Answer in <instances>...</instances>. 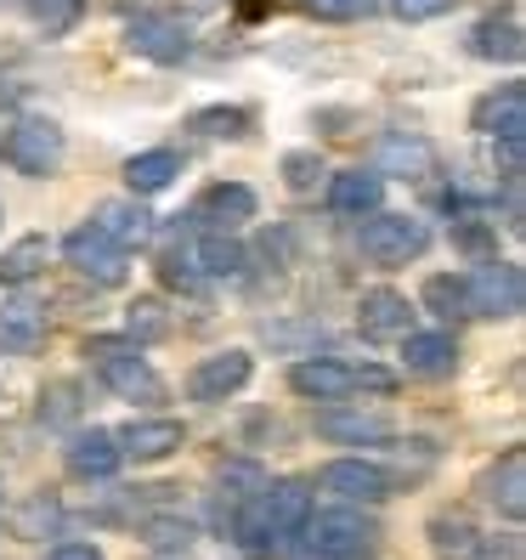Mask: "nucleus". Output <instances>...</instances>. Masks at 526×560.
Here are the masks:
<instances>
[{
    "label": "nucleus",
    "mask_w": 526,
    "mask_h": 560,
    "mask_svg": "<svg viewBox=\"0 0 526 560\" xmlns=\"http://www.w3.org/2000/svg\"><path fill=\"white\" fill-rule=\"evenodd\" d=\"M301 538L323 560H374L379 555V521L363 515V504H335V510H317L312 504Z\"/></svg>",
    "instance_id": "1"
},
{
    "label": "nucleus",
    "mask_w": 526,
    "mask_h": 560,
    "mask_svg": "<svg viewBox=\"0 0 526 560\" xmlns=\"http://www.w3.org/2000/svg\"><path fill=\"white\" fill-rule=\"evenodd\" d=\"M289 385L301 390L306 402H346L356 397V390H374V397H385V390H397V374L374 369V362H335V357H306L289 369Z\"/></svg>",
    "instance_id": "2"
},
{
    "label": "nucleus",
    "mask_w": 526,
    "mask_h": 560,
    "mask_svg": "<svg viewBox=\"0 0 526 560\" xmlns=\"http://www.w3.org/2000/svg\"><path fill=\"white\" fill-rule=\"evenodd\" d=\"M85 357H91L96 380H103L114 397H125V402H164V380H159L153 362L142 357L137 340L96 335V340H85Z\"/></svg>",
    "instance_id": "3"
},
{
    "label": "nucleus",
    "mask_w": 526,
    "mask_h": 560,
    "mask_svg": "<svg viewBox=\"0 0 526 560\" xmlns=\"http://www.w3.org/2000/svg\"><path fill=\"white\" fill-rule=\"evenodd\" d=\"M465 306H470V317H492V323L521 317V306H526L521 267L515 260H499V255H481L465 272Z\"/></svg>",
    "instance_id": "4"
},
{
    "label": "nucleus",
    "mask_w": 526,
    "mask_h": 560,
    "mask_svg": "<svg viewBox=\"0 0 526 560\" xmlns=\"http://www.w3.org/2000/svg\"><path fill=\"white\" fill-rule=\"evenodd\" d=\"M356 244H363V255L374 260V267H408V260H419L424 249H431V226H424L419 215L374 210V215H363Z\"/></svg>",
    "instance_id": "5"
},
{
    "label": "nucleus",
    "mask_w": 526,
    "mask_h": 560,
    "mask_svg": "<svg viewBox=\"0 0 526 560\" xmlns=\"http://www.w3.org/2000/svg\"><path fill=\"white\" fill-rule=\"evenodd\" d=\"M62 159H69V137H62V125L57 119H17L12 125V137H7V164L17 176H35V182H46V176H57L62 171Z\"/></svg>",
    "instance_id": "6"
},
{
    "label": "nucleus",
    "mask_w": 526,
    "mask_h": 560,
    "mask_svg": "<svg viewBox=\"0 0 526 560\" xmlns=\"http://www.w3.org/2000/svg\"><path fill=\"white\" fill-rule=\"evenodd\" d=\"M62 260H69L80 278H91L96 289H119L130 278V249H119L108 233H96L91 221L62 238Z\"/></svg>",
    "instance_id": "7"
},
{
    "label": "nucleus",
    "mask_w": 526,
    "mask_h": 560,
    "mask_svg": "<svg viewBox=\"0 0 526 560\" xmlns=\"http://www.w3.org/2000/svg\"><path fill=\"white\" fill-rule=\"evenodd\" d=\"M312 515V487L306 481H267L255 499V526H260V544H289L301 538V526Z\"/></svg>",
    "instance_id": "8"
},
{
    "label": "nucleus",
    "mask_w": 526,
    "mask_h": 560,
    "mask_svg": "<svg viewBox=\"0 0 526 560\" xmlns=\"http://www.w3.org/2000/svg\"><path fill=\"white\" fill-rule=\"evenodd\" d=\"M317 487L335 492L340 504H385L390 499V470H379L374 458H328L317 470Z\"/></svg>",
    "instance_id": "9"
},
{
    "label": "nucleus",
    "mask_w": 526,
    "mask_h": 560,
    "mask_svg": "<svg viewBox=\"0 0 526 560\" xmlns=\"http://www.w3.org/2000/svg\"><path fill=\"white\" fill-rule=\"evenodd\" d=\"M413 317L419 312L402 289H363V301H356V335L374 346H390V340L413 335Z\"/></svg>",
    "instance_id": "10"
},
{
    "label": "nucleus",
    "mask_w": 526,
    "mask_h": 560,
    "mask_svg": "<svg viewBox=\"0 0 526 560\" xmlns=\"http://www.w3.org/2000/svg\"><path fill=\"white\" fill-rule=\"evenodd\" d=\"M249 374H255V357L249 351H215V357H204L199 369L187 374V397L192 402H226V397H238V390L249 385Z\"/></svg>",
    "instance_id": "11"
},
{
    "label": "nucleus",
    "mask_w": 526,
    "mask_h": 560,
    "mask_svg": "<svg viewBox=\"0 0 526 560\" xmlns=\"http://www.w3.org/2000/svg\"><path fill=\"white\" fill-rule=\"evenodd\" d=\"M476 492H481L487 510H499L504 521H521V515H526V453H521V447L499 453V458L481 470Z\"/></svg>",
    "instance_id": "12"
},
{
    "label": "nucleus",
    "mask_w": 526,
    "mask_h": 560,
    "mask_svg": "<svg viewBox=\"0 0 526 560\" xmlns=\"http://www.w3.org/2000/svg\"><path fill=\"white\" fill-rule=\"evenodd\" d=\"M125 46L137 57H148V62H182L192 51V35H187V23H176V18L142 12V18L125 23Z\"/></svg>",
    "instance_id": "13"
},
{
    "label": "nucleus",
    "mask_w": 526,
    "mask_h": 560,
    "mask_svg": "<svg viewBox=\"0 0 526 560\" xmlns=\"http://www.w3.org/2000/svg\"><path fill=\"white\" fill-rule=\"evenodd\" d=\"M119 453L137 458V465H164L171 453H182L187 442V424L182 419H130L125 431H114Z\"/></svg>",
    "instance_id": "14"
},
{
    "label": "nucleus",
    "mask_w": 526,
    "mask_h": 560,
    "mask_svg": "<svg viewBox=\"0 0 526 560\" xmlns=\"http://www.w3.org/2000/svg\"><path fill=\"white\" fill-rule=\"evenodd\" d=\"M62 465H69L74 481H108V476L125 465V453H119L114 431L91 424V431H74V436H69V447H62Z\"/></svg>",
    "instance_id": "15"
},
{
    "label": "nucleus",
    "mask_w": 526,
    "mask_h": 560,
    "mask_svg": "<svg viewBox=\"0 0 526 560\" xmlns=\"http://www.w3.org/2000/svg\"><path fill=\"white\" fill-rule=\"evenodd\" d=\"M255 192L244 187V182H215V187H204L199 192V205H192V215H199L210 233H238L244 221H255Z\"/></svg>",
    "instance_id": "16"
},
{
    "label": "nucleus",
    "mask_w": 526,
    "mask_h": 560,
    "mask_svg": "<svg viewBox=\"0 0 526 560\" xmlns=\"http://www.w3.org/2000/svg\"><path fill=\"white\" fill-rule=\"evenodd\" d=\"M402 362L413 380H453L458 369V340L447 335V328H431V335H402Z\"/></svg>",
    "instance_id": "17"
},
{
    "label": "nucleus",
    "mask_w": 526,
    "mask_h": 560,
    "mask_svg": "<svg viewBox=\"0 0 526 560\" xmlns=\"http://www.w3.org/2000/svg\"><path fill=\"white\" fill-rule=\"evenodd\" d=\"M476 130H487L492 142H526V91L504 85L476 103Z\"/></svg>",
    "instance_id": "18"
},
{
    "label": "nucleus",
    "mask_w": 526,
    "mask_h": 560,
    "mask_svg": "<svg viewBox=\"0 0 526 560\" xmlns=\"http://www.w3.org/2000/svg\"><path fill=\"white\" fill-rule=\"evenodd\" d=\"M385 205V176L379 171H340L328 182V210L346 215V221H363Z\"/></svg>",
    "instance_id": "19"
},
{
    "label": "nucleus",
    "mask_w": 526,
    "mask_h": 560,
    "mask_svg": "<svg viewBox=\"0 0 526 560\" xmlns=\"http://www.w3.org/2000/svg\"><path fill=\"white\" fill-rule=\"evenodd\" d=\"M91 226H96V233H108L119 249H142L153 238V215L137 199H103L91 210Z\"/></svg>",
    "instance_id": "20"
},
{
    "label": "nucleus",
    "mask_w": 526,
    "mask_h": 560,
    "mask_svg": "<svg viewBox=\"0 0 526 560\" xmlns=\"http://www.w3.org/2000/svg\"><path fill=\"white\" fill-rule=\"evenodd\" d=\"M424 538H431V555L436 560H481V526L470 515H458V510H442L431 515V526H424Z\"/></svg>",
    "instance_id": "21"
},
{
    "label": "nucleus",
    "mask_w": 526,
    "mask_h": 560,
    "mask_svg": "<svg viewBox=\"0 0 526 560\" xmlns=\"http://www.w3.org/2000/svg\"><path fill=\"white\" fill-rule=\"evenodd\" d=\"M40 346H46V306H35V301H7L0 306V351L28 357Z\"/></svg>",
    "instance_id": "22"
},
{
    "label": "nucleus",
    "mask_w": 526,
    "mask_h": 560,
    "mask_svg": "<svg viewBox=\"0 0 526 560\" xmlns=\"http://www.w3.org/2000/svg\"><path fill=\"white\" fill-rule=\"evenodd\" d=\"M317 436H328V442H346V447H374V442H385V436H390V424H385L379 413L328 408V413H317Z\"/></svg>",
    "instance_id": "23"
},
{
    "label": "nucleus",
    "mask_w": 526,
    "mask_h": 560,
    "mask_svg": "<svg viewBox=\"0 0 526 560\" xmlns=\"http://www.w3.org/2000/svg\"><path fill=\"white\" fill-rule=\"evenodd\" d=\"M176 176H182V159L171 148H148V153L125 159V187L137 192V199H153V192H164Z\"/></svg>",
    "instance_id": "24"
},
{
    "label": "nucleus",
    "mask_w": 526,
    "mask_h": 560,
    "mask_svg": "<svg viewBox=\"0 0 526 560\" xmlns=\"http://www.w3.org/2000/svg\"><path fill=\"white\" fill-rule=\"evenodd\" d=\"M470 51H476L481 62H521L526 35H521V23H515L510 12H499V18H481V23L470 28Z\"/></svg>",
    "instance_id": "25"
},
{
    "label": "nucleus",
    "mask_w": 526,
    "mask_h": 560,
    "mask_svg": "<svg viewBox=\"0 0 526 560\" xmlns=\"http://www.w3.org/2000/svg\"><path fill=\"white\" fill-rule=\"evenodd\" d=\"M46 260H51V244L46 233H23L17 244L0 249V283L7 289H23V283H35L46 272Z\"/></svg>",
    "instance_id": "26"
},
{
    "label": "nucleus",
    "mask_w": 526,
    "mask_h": 560,
    "mask_svg": "<svg viewBox=\"0 0 526 560\" xmlns=\"http://www.w3.org/2000/svg\"><path fill=\"white\" fill-rule=\"evenodd\" d=\"M374 171L379 176H431L436 171V153H431V142H419V137H385Z\"/></svg>",
    "instance_id": "27"
},
{
    "label": "nucleus",
    "mask_w": 526,
    "mask_h": 560,
    "mask_svg": "<svg viewBox=\"0 0 526 560\" xmlns=\"http://www.w3.org/2000/svg\"><path fill=\"white\" fill-rule=\"evenodd\" d=\"M192 260H199V272H204V278H226V283H238L244 267H249L244 244H233L226 233H204L199 244H192Z\"/></svg>",
    "instance_id": "28"
},
{
    "label": "nucleus",
    "mask_w": 526,
    "mask_h": 560,
    "mask_svg": "<svg viewBox=\"0 0 526 560\" xmlns=\"http://www.w3.org/2000/svg\"><path fill=\"white\" fill-rule=\"evenodd\" d=\"M267 481H272V476L260 470L255 458H233V465H221V476H215V487H221L215 499H221V504H255Z\"/></svg>",
    "instance_id": "29"
},
{
    "label": "nucleus",
    "mask_w": 526,
    "mask_h": 560,
    "mask_svg": "<svg viewBox=\"0 0 526 560\" xmlns=\"http://www.w3.org/2000/svg\"><path fill=\"white\" fill-rule=\"evenodd\" d=\"M424 312L442 317V323H458V317H470L465 306V278H453V272H436V278H424Z\"/></svg>",
    "instance_id": "30"
},
{
    "label": "nucleus",
    "mask_w": 526,
    "mask_h": 560,
    "mask_svg": "<svg viewBox=\"0 0 526 560\" xmlns=\"http://www.w3.org/2000/svg\"><path fill=\"white\" fill-rule=\"evenodd\" d=\"M171 335V312H164V301H153V294H142V301H130L125 306V340H137V346H153Z\"/></svg>",
    "instance_id": "31"
},
{
    "label": "nucleus",
    "mask_w": 526,
    "mask_h": 560,
    "mask_svg": "<svg viewBox=\"0 0 526 560\" xmlns=\"http://www.w3.org/2000/svg\"><path fill=\"white\" fill-rule=\"evenodd\" d=\"M187 130H199V137H210V142L244 137V130H249V108H199L187 119Z\"/></svg>",
    "instance_id": "32"
},
{
    "label": "nucleus",
    "mask_w": 526,
    "mask_h": 560,
    "mask_svg": "<svg viewBox=\"0 0 526 560\" xmlns=\"http://www.w3.org/2000/svg\"><path fill=\"white\" fill-rule=\"evenodd\" d=\"M159 278L171 283V289H182V294H199L210 278L199 272V260H192V249H164V260H159Z\"/></svg>",
    "instance_id": "33"
},
{
    "label": "nucleus",
    "mask_w": 526,
    "mask_h": 560,
    "mask_svg": "<svg viewBox=\"0 0 526 560\" xmlns=\"http://www.w3.org/2000/svg\"><path fill=\"white\" fill-rule=\"evenodd\" d=\"M62 521V510H57V499L51 492H35L23 510H17V538H51V526Z\"/></svg>",
    "instance_id": "34"
},
{
    "label": "nucleus",
    "mask_w": 526,
    "mask_h": 560,
    "mask_svg": "<svg viewBox=\"0 0 526 560\" xmlns=\"http://www.w3.org/2000/svg\"><path fill=\"white\" fill-rule=\"evenodd\" d=\"M85 0H28V18H35L46 35H69V28L80 23Z\"/></svg>",
    "instance_id": "35"
},
{
    "label": "nucleus",
    "mask_w": 526,
    "mask_h": 560,
    "mask_svg": "<svg viewBox=\"0 0 526 560\" xmlns=\"http://www.w3.org/2000/svg\"><path fill=\"white\" fill-rule=\"evenodd\" d=\"M142 533H148L153 549H187L199 526H192L187 515H148V521H142Z\"/></svg>",
    "instance_id": "36"
},
{
    "label": "nucleus",
    "mask_w": 526,
    "mask_h": 560,
    "mask_svg": "<svg viewBox=\"0 0 526 560\" xmlns=\"http://www.w3.org/2000/svg\"><path fill=\"white\" fill-rule=\"evenodd\" d=\"M317 176H323V159H317L312 148L283 153V187H289V192H317Z\"/></svg>",
    "instance_id": "37"
},
{
    "label": "nucleus",
    "mask_w": 526,
    "mask_h": 560,
    "mask_svg": "<svg viewBox=\"0 0 526 560\" xmlns=\"http://www.w3.org/2000/svg\"><path fill=\"white\" fill-rule=\"evenodd\" d=\"M80 390L69 385V380H62V385H51V390H40V424H69L74 413H80Z\"/></svg>",
    "instance_id": "38"
},
{
    "label": "nucleus",
    "mask_w": 526,
    "mask_h": 560,
    "mask_svg": "<svg viewBox=\"0 0 526 560\" xmlns=\"http://www.w3.org/2000/svg\"><path fill=\"white\" fill-rule=\"evenodd\" d=\"M385 12L397 23H431V18L453 12V0H385Z\"/></svg>",
    "instance_id": "39"
},
{
    "label": "nucleus",
    "mask_w": 526,
    "mask_h": 560,
    "mask_svg": "<svg viewBox=\"0 0 526 560\" xmlns=\"http://www.w3.org/2000/svg\"><path fill=\"white\" fill-rule=\"evenodd\" d=\"M453 244L465 249V255H476V260L481 255H499V244H492V233H487V221H470V215L453 221Z\"/></svg>",
    "instance_id": "40"
},
{
    "label": "nucleus",
    "mask_w": 526,
    "mask_h": 560,
    "mask_svg": "<svg viewBox=\"0 0 526 560\" xmlns=\"http://www.w3.org/2000/svg\"><path fill=\"white\" fill-rule=\"evenodd\" d=\"M306 7L317 12V18H335V23H351V18H363L374 0H306Z\"/></svg>",
    "instance_id": "41"
},
{
    "label": "nucleus",
    "mask_w": 526,
    "mask_h": 560,
    "mask_svg": "<svg viewBox=\"0 0 526 560\" xmlns=\"http://www.w3.org/2000/svg\"><path fill=\"white\" fill-rule=\"evenodd\" d=\"M46 560H108V555L96 549V544H57Z\"/></svg>",
    "instance_id": "42"
},
{
    "label": "nucleus",
    "mask_w": 526,
    "mask_h": 560,
    "mask_svg": "<svg viewBox=\"0 0 526 560\" xmlns=\"http://www.w3.org/2000/svg\"><path fill=\"white\" fill-rule=\"evenodd\" d=\"M153 560H192L187 549H153Z\"/></svg>",
    "instance_id": "43"
},
{
    "label": "nucleus",
    "mask_w": 526,
    "mask_h": 560,
    "mask_svg": "<svg viewBox=\"0 0 526 560\" xmlns=\"http://www.w3.org/2000/svg\"><path fill=\"white\" fill-rule=\"evenodd\" d=\"M0 221H7V205H0Z\"/></svg>",
    "instance_id": "44"
}]
</instances>
